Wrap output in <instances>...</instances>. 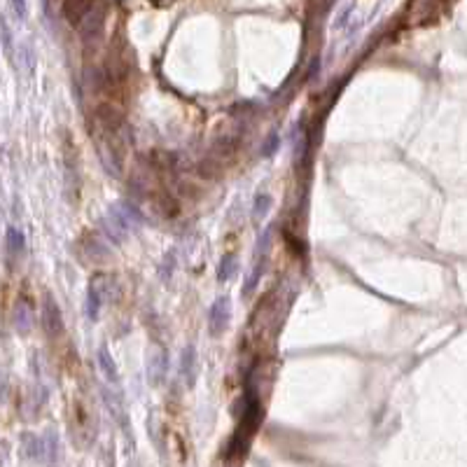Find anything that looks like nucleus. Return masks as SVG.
Returning <instances> with one entry per match:
<instances>
[{"label":"nucleus","instance_id":"f257e3e1","mask_svg":"<svg viewBox=\"0 0 467 467\" xmlns=\"http://www.w3.org/2000/svg\"><path fill=\"white\" fill-rule=\"evenodd\" d=\"M229 318H231V304L227 297H218L215 302L211 304V309H208V330H211L213 336L222 334L227 330V325H229Z\"/></svg>","mask_w":467,"mask_h":467},{"label":"nucleus","instance_id":"f03ea898","mask_svg":"<svg viewBox=\"0 0 467 467\" xmlns=\"http://www.w3.org/2000/svg\"><path fill=\"white\" fill-rule=\"evenodd\" d=\"M196 348L194 343H189V346H185V350H182V358H180V377L182 381H185L187 385H194L196 381Z\"/></svg>","mask_w":467,"mask_h":467},{"label":"nucleus","instance_id":"7ed1b4c3","mask_svg":"<svg viewBox=\"0 0 467 467\" xmlns=\"http://www.w3.org/2000/svg\"><path fill=\"white\" fill-rule=\"evenodd\" d=\"M42 325L47 327L49 334H59L61 332V311L49 297L45 299V304H42Z\"/></svg>","mask_w":467,"mask_h":467},{"label":"nucleus","instance_id":"20e7f679","mask_svg":"<svg viewBox=\"0 0 467 467\" xmlns=\"http://www.w3.org/2000/svg\"><path fill=\"white\" fill-rule=\"evenodd\" d=\"M101 304H103V290H101V278L91 280L89 292H87V318L89 321H96L98 313H101Z\"/></svg>","mask_w":467,"mask_h":467},{"label":"nucleus","instance_id":"39448f33","mask_svg":"<svg viewBox=\"0 0 467 467\" xmlns=\"http://www.w3.org/2000/svg\"><path fill=\"white\" fill-rule=\"evenodd\" d=\"M96 362H98V370H101V374L110 381V383H117V381H120V374H117V365H115V360L110 358V353H108L106 346L98 348Z\"/></svg>","mask_w":467,"mask_h":467},{"label":"nucleus","instance_id":"423d86ee","mask_svg":"<svg viewBox=\"0 0 467 467\" xmlns=\"http://www.w3.org/2000/svg\"><path fill=\"white\" fill-rule=\"evenodd\" d=\"M5 245H8V253L19 257L23 255V250H26V236L17 229V227H8L5 229Z\"/></svg>","mask_w":467,"mask_h":467},{"label":"nucleus","instance_id":"0eeeda50","mask_svg":"<svg viewBox=\"0 0 467 467\" xmlns=\"http://www.w3.org/2000/svg\"><path fill=\"white\" fill-rule=\"evenodd\" d=\"M15 325H17V330H19V334H28L30 327H33V311L28 309V304L23 302V299H19V304H17Z\"/></svg>","mask_w":467,"mask_h":467},{"label":"nucleus","instance_id":"6e6552de","mask_svg":"<svg viewBox=\"0 0 467 467\" xmlns=\"http://www.w3.org/2000/svg\"><path fill=\"white\" fill-rule=\"evenodd\" d=\"M91 3H94V0H68V3H66V15L70 17L73 23H79V19L91 12Z\"/></svg>","mask_w":467,"mask_h":467},{"label":"nucleus","instance_id":"1a4fd4ad","mask_svg":"<svg viewBox=\"0 0 467 467\" xmlns=\"http://www.w3.org/2000/svg\"><path fill=\"white\" fill-rule=\"evenodd\" d=\"M236 262H238L236 255H225L222 262H220V267H218V280H222V283L231 280L234 274H236V269H238Z\"/></svg>","mask_w":467,"mask_h":467},{"label":"nucleus","instance_id":"9d476101","mask_svg":"<svg viewBox=\"0 0 467 467\" xmlns=\"http://www.w3.org/2000/svg\"><path fill=\"white\" fill-rule=\"evenodd\" d=\"M271 196L269 194H257L255 196V204H253V220L255 222H262L264 218H267L269 208H271Z\"/></svg>","mask_w":467,"mask_h":467},{"label":"nucleus","instance_id":"9b49d317","mask_svg":"<svg viewBox=\"0 0 467 467\" xmlns=\"http://www.w3.org/2000/svg\"><path fill=\"white\" fill-rule=\"evenodd\" d=\"M150 377H152V383H162L164 374H166V360L162 355H157V358H150Z\"/></svg>","mask_w":467,"mask_h":467},{"label":"nucleus","instance_id":"f8f14e48","mask_svg":"<svg viewBox=\"0 0 467 467\" xmlns=\"http://www.w3.org/2000/svg\"><path fill=\"white\" fill-rule=\"evenodd\" d=\"M271 236H274V225H269L267 229H264V236H260V241H257V253H267Z\"/></svg>","mask_w":467,"mask_h":467},{"label":"nucleus","instance_id":"ddd939ff","mask_svg":"<svg viewBox=\"0 0 467 467\" xmlns=\"http://www.w3.org/2000/svg\"><path fill=\"white\" fill-rule=\"evenodd\" d=\"M260 271H262V264L257 262L255 271L250 274V278H248V283H245V287H243V294H245V297H248V294L255 290V285H257V278H260Z\"/></svg>","mask_w":467,"mask_h":467},{"label":"nucleus","instance_id":"4468645a","mask_svg":"<svg viewBox=\"0 0 467 467\" xmlns=\"http://www.w3.org/2000/svg\"><path fill=\"white\" fill-rule=\"evenodd\" d=\"M122 211L126 213V218L131 220L133 225H143V215H140L133 206H126V204H124V206H122Z\"/></svg>","mask_w":467,"mask_h":467},{"label":"nucleus","instance_id":"2eb2a0df","mask_svg":"<svg viewBox=\"0 0 467 467\" xmlns=\"http://www.w3.org/2000/svg\"><path fill=\"white\" fill-rule=\"evenodd\" d=\"M21 59H23V64H26V73L30 75V73H33V66H35V57H33V52H30V47H23Z\"/></svg>","mask_w":467,"mask_h":467},{"label":"nucleus","instance_id":"dca6fc26","mask_svg":"<svg viewBox=\"0 0 467 467\" xmlns=\"http://www.w3.org/2000/svg\"><path fill=\"white\" fill-rule=\"evenodd\" d=\"M276 147H278V136H276V133H271V138H269V140H267V145H264L262 155H264V157H271L274 152H276Z\"/></svg>","mask_w":467,"mask_h":467},{"label":"nucleus","instance_id":"f3484780","mask_svg":"<svg viewBox=\"0 0 467 467\" xmlns=\"http://www.w3.org/2000/svg\"><path fill=\"white\" fill-rule=\"evenodd\" d=\"M3 47H5V54L12 57V35H10L8 23H3Z\"/></svg>","mask_w":467,"mask_h":467},{"label":"nucleus","instance_id":"a211bd4d","mask_svg":"<svg viewBox=\"0 0 467 467\" xmlns=\"http://www.w3.org/2000/svg\"><path fill=\"white\" fill-rule=\"evenodd\" d=\"M12 8H15V15L19 19H26V3L23 0H12Z\"/></svg>","mask_w":467,"mask_h":467}]
</instances>
